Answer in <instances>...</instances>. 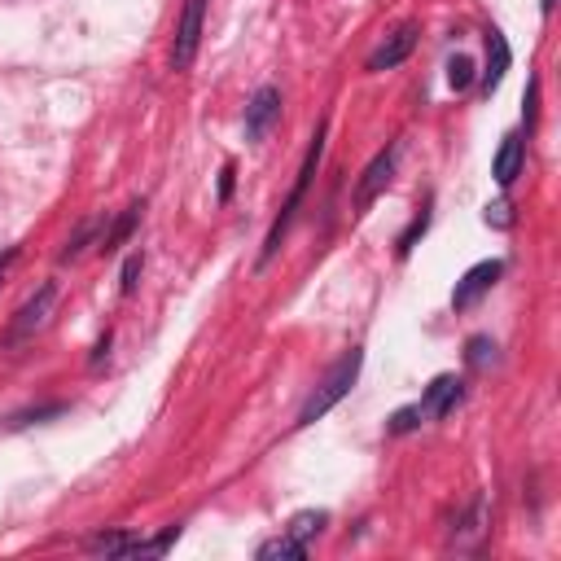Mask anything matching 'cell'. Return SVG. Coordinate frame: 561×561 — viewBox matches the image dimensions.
Here are the masks:
<instances>
[{"instance_id": "obj_2", "label": "cell", "mask_w": 561, "mask_h": 561, "mask_svg": "<svg viewBox=\"0 0 561 561\" xmlns=\"http://www.w3.org/2000/svg\"><path fill=\"white\" fill-rule=\"evenodd\" d=\"M320 154H325V123L316 127V136H312V149H307V158H303V171H298V185H294V194L286 197V206H281V215H276V224H272L268 242H264V264H268L272 255H276V245H281V237H286V228H290L294 211H298V202H303V194H307V185H312V175H316V163Z\"/></svg>"}, {"instance_id": "obj_19", "label": "cell", "mask_w": 561, "mask_h": 561, "mask_svg": "<svg viewBox=\"0 0 561 561\" xmlns=\"http://www.w3.org/2000/svg\"><path fill=\"white\" fill-rule=\"evenodd\" d=\"M491 360H496V342H491V338H474V342H469V365L487 368Z\"/></svg>"}, {"instance_id": "obj_13", "label": "cell", "mask_w": 561, "mask_h": 561, "mask_svg": "<svg viewBox=\"0 0 561 561\" xmlns=\"http://www.w3.org/2000/svg\"><path fill=\"white\" fill-rule=\"evenodd\" d=\"M325 526H329V513H325V509H303V513H294V517H290V526H286V531H290L294 539H303V544H307V539L320 536Z\"/></svg>"}, {"instance_id": "obj_6", "label": "cell", "mask_w": 561, "mask_h": 561, "mask_svg": "<svg viewBox=\"0 0 561 561\" xmlns=\"http://www.w3.org/2000/svg\"><path fill=\"white\" fill-rule=\"evenodd\" d=\"M500 272H505L500 259H483V264H474V268L456 281V290H452V307H474V303H478V298L500 281Z\"/></svg>"}, {"instance_id": "obj_21", "label": "cell", "mask_w": 561, "mask_h": 561, "mask_svg": "<svg viewBox=\"0 0 561 561\" xmlns=\"http://www.w3.org/2000/svg\"><path fill=\"white\" fill-rule=\"evenodd\" d=\"M487 224H496V228H509V202H496V206H487Z\"/></svg>"}, {"instance_id": "obj_24", "label": "cell", "mask_w": 561, "mask_h": 561, "mask_svg": "<svg viewBox=\"0 0 561 561\" xmlns=\"http://www.w3.org/2000/svg\"><path fill=\"white\" fill-rule=\"evenodd\" d=\"M536 97H539V84H531V88H526V123L536 119Z\"/></svg>"}, {"instance_id": "obj_22", "label": "cell", "mask_w": 561, "mask_h": 561, "mask_svg": "<svg viewBox=\"0 0 561 561\" xmlns=\"http://www.w3.org/2000/svg\"><path fill=\"white\" fill-rule=\"evenodd\" d=\"M233 175H237V167H233V163H224V171H220V202H228V197H233Z\"/></svg>"}, {"instance_id": "obj_11", "label": "cell", "mask_w": 561, "mask_h": 561, "mask_svg": "<svg viewBox=\"0 0 561 561\" xmlns=\"http://www.w3.org/2000/svg\"><path fill=\"white\" fill-rule=\"evenodd\" d=\"M509 71V40L500 31H487V71H483V93H496Z\"/></svg>"}, {"instance_id": "obj_3", "label": "cell", "mask_w": 561, "mask_h": 561, "mask_svg": "<svg viewBox=\"0 0 561 561\" xmlns=\"http://www.w3.org/2000/svg\"><path fill=\"white\" fill-rule=\"evenodd\" d=\"M202 18H206V0H185L180 23H175V40H171V66L189 71L197 57V40H202Z\"/></svg>"}, {"instance_id": "obj_16", "label": "cell", "mask_w": 561, "mask_h": 561, "mask_svg": "<svg viewBox=\"0 0 561 561\" xmlns=\"http://www.w3.org/2000/svg\"><path fill=\"white\" fill-rule=\"evenodd\" d=\"M141 268H145V259H141V250H136V255H127V264H123V298H132V294H136V286H141Z\"/></svg>"}, {"instance_id": "obj_10", "label": "cell", "mask_w": 561, "mask_h": 561, "mask_svg": "<svg viewBox=\"0 0 561 561\" xmlns=\"http://www.w3.org/2000/svg\"><path fill=\"white\" fill-rule=\"evenodd\" d=\"M522 158H526L522 136H505V141H500V154H496V167H491V175H496V185H500V189H509L513 180H517Z\"/></svg>"}, {"instance_id": "obj_7", "label": "cell", "mask_w": 561, "mask_h": 561, "mask_svg": "<svg viewBox=\"0 0 561 561\" xmlns=\"http://www.w3.org/2000/svg\"><path fill=\"white\" fill-rule=\"evenodd\" d=\"M416 35H421V31H416V23H404L395 35H386V45H382V49L368 57V71H373V75H377V71H395V66H399V62L416 49Z\"/></svg>"}, {"instance_id": "obj_1", "label": "cell", "mask_w": 561, "mask_h": 561, "mask_svg": "<svg viewBox=\"0 0 561 561\" xmlns=\"http://www.w3.org/2000/svg\"><path fill=\"white\" fill-rule=\"evenodd\" d=\"M360 365H365V351H360V346H351V351L342 356L338 365L325 373V382H320L316 391H312V399L303 404V413H298V426H312V421H320V416L329 413V408H338L342 399L351 395V386H356V377H360Z\"/></svg>"}, {"instance_id": "obj_23", "label": "cell", "mask_w": 561, "mask_h": 561, "mask_svg": "<svg viewBox=\"0 0 561 561\" xmlns=\"http://www.w3.org/2000/svg\"><path fill=\"white\" fill-rule=\"evenodd\" d=\"M14 259H18V245H9V250L0 255V281H5V272L14 268Z\"/></svg>"}, {"instance_id": "obj_20", "label": "cell", "mask_w": 561, "mask_h": 561, "mask_svg": "<svg viewBox=\"0 0 561 561\" xmlns=\"http://www.w3.org/2000/svg\"><path fill=\"white\" fill-rule=\"evenodd\" d=\"M426 228H430V211H421V215H416V220L408 224V233L399 237V255H408V250H413V245H416V237H421Z\"/></svg>"}, {"instance_id": "obj_25", "label": "cell", "mask_w": 561, "mask_h": 561, "mask_svg": "<svg viewBox=\"0 0 561 561\" xmlns=\"http://www.w3.org/2000/svg\"><path fill=\"white\" fill-rule=\"evenodd\" d=\"M105 351H110V334H105V338H101V342H97V351H93V368H97V365H101V356H105Z\"/></svg>"}, {"instance_id": "obj_5", "label": "cell", "mask_w": 561, "mask_h": 561, "mask_svg": "<svg viewBox=\"0 0 561 561\" xmlns=\"http://www.w3.org/2000/svg\"><path fill=\"white\" fill-rule=\"evenodd\" d=\"M276 119H281V88L264 84L245 105V141H264Z\"/></svg>"}, {"instance_id": "obj_17", "label": "cell", "mask_w": 561, "mask_h": 561, "mask_svg": "<svg viewBox=\"0 0 561 561\" xmlns=\"http://www.w3.org/2000/svg\"><path fill=\"white\" fill-rule=\"evenodd\" d=\"M93 233H97V220H88V224H84V228L75 233L71 242H66V250H62L57 259H62V264H71V259H79V250H84V245L93 242Z\"/></svg>"}, {"instance_id": "obj_26", "label": "cell", "mask_w": 561, "mask_h": 561, "mask_svg": "<svg viewBox=\"0 0 561 561\" xmlns=\"http://www.w3.org/2000/svg\"><path fill=\"white\" fill-rule=\"evenodd\" d=\"M553 5H557V0H544V14H553Z\"/></svg>"}, {"instance_id": "obj_9", "label": "cell", "mask_w": 561, "mask_h": 561, "mask_svg": "<svg viewBox=\"0 0 561 561\" xmlns=\"http://www.w3.org/2000/svg\"><path fill=\"white\" fill-rule=\"evenodd\" d=\"M461 377H452V373H443V377H435L430 382V391H426V399H421V413L426 416H447L456 404H461Z\"/></svg>"}, {"instance_id": "obj_18", "label": "cell", "mask_w": 561, "mask_h": 561, "mask_svg": "<svg viewBox=\"0 0 561 561\" xmlns=\"http://www.w3.org/2000/svg\"><path fill=\"white\" fill-rule=\"evenodd\" d=\"M421 421H426L421 404H413V408H399V413L391 416V435H408V430H416Z\"/></svg>"}, {"instance_id": "obj_14", "label": "cell", "mask_w": 561, "mask_h": 561, "mask_svg": "<svg viewBox=\"0 0 561 561\" xmlns=\"http://www.w3.org/2000/svg\"><path fill=\"white\" fill-rule=\"evenodd\" d=\"M136 220H141V202H136V206H127V211H123V220L115 224V228H110L105 237H101V255H115V250H119V245L132 237Z\"/></svg>"}, {"instance_id": "obj_12", "label": "cell", "mask_w": 561, "mask_h": 561, "mask_svg": "<svg viewBox=\"0 0 561 561\" xmlns=\"http://www.w3.org/2000/svg\"><path fill=\"white\" fill-rule=\"evenodd\" d=\"M303 557H307V544L294 539L290 531L268 539V544H259V561H303Z\"/></svg>"}, {"instance_id": "obj_8", "label": "cell", "mask_w": 561, "mask_h": 561, "mask_svg": "<svg viewBox=\"0 0 561 561\" xmlns=\"http://www.w3.org/2000/svg\"><path fill=\"white\" fill-rule=\"evenodd\" d=\"M53 307H57V286H40V294L26 303L23 312L14 316V338H26V334H35V329H45V320L53 316Z\"/></svg>"}, {"instance_id": "obj_15", "label": "cell", "mask_w": 561, "mask_h": 561, "mask_svg": "<svg viewBox=\"0 0 561 561\" xmlns=\"http://www.w3.org/2000/svg\"><path fill=\"white\" fill-rule=\"evenodd\" d=\"M447 84H452L456 93H465V88L474 84V62H469L465 53H456V57L447 62Z\"/></svg>"}, {"instance_id": "obj_4", "label": "cell", "mask_w": 561, "mask_h": 561, "mask_svg": "<svg viewBox=\"0 0 561 561\" xmlns=\"http://www.w3.org/2000/svg\"><path fill=\"white\" fill-rule=\"evenodd\" d=\"M395 158H399V145H386L365 167V180L356 185V206H360V211H368L377 197L386 194V185H391V175H395Z\"/></svg>"}]
</instances>
